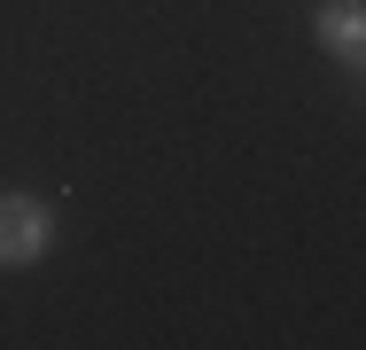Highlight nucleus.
I'll list each match as a JSON object with an SVG mask.
<instances>
[{"mask_svg":"<svg viewBox=\"0 0 366 350\" xmlns=\"http://www.w3.org/2000/svg\"><path fill=\"white\" fill-rule=\"evenodd\" d=\"M55 234H63V218H55V203H39V195L8 187V195H0V273H24V265H47Z\"/></svg>","mask_w":366,"mask_h":350,"instance_id":"nucleus-1","label":"nucleus"},{"mask_svg":"<svg viewBox=\"0 0 366 350\" xmlns=\"http://www.w3.org/2000/svg\"><path fill=\"white\" fill-rule=\"evenodd\" d=\"M312 39L343 70H359L366 63V0H320V8H312Z\"/></svg>","mask_w":366,"mask_h":350,"instance_id":"nucleus-2","label":"nucleus"}]
</instances>
